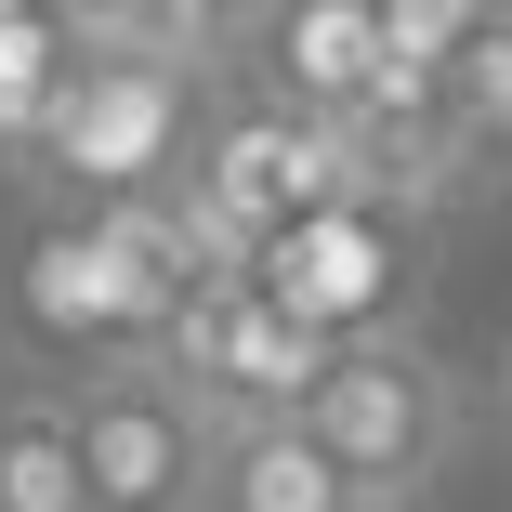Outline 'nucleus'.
<instances>
[{
    "instance_id": "obj_6",
    "label": "nucleus",
    "mask_w": 512,
    "mask_h": 512,
    "mask_svg": "<svg viewBox=\"0 0 512 512\" xmlns=\"http://www.w3.org/2000/svg\"><path fill=\"white\" fill-rule=\"evenodd\" d=\"M197 512H381L302 421H250V434H211V486Z\"/></svg>"
},
{
    "instance_id": "obj_10",
    "label": "nucleus",
    "mask_w": 512,
    "mask_h": 512,
    "mask_svg": "<svg viewBox=\"0 0 512 512\" xmlns=\"http://www.w3.org/2000/svg\"><path fill=\"white\" fill-rule=\"evenodd\" d=\"M132 14H145V40L197 53V66H224V53H237V27H263V0H132Z\"/></svg>"
},
{
    "instance_id": "obj_8",
    "label": "nucleus",
    "mask_w": 512,
    "mask_h": 512,
    "mask_svg": "<svg viewBox=\"0 0 512 512\" xmlns=\"http://www.w3.org/2000/svg\"><path fill=\"white\" fill-rule=\"evenodd\" d=\"M447 132H460L473 184H486V171H512V0L473 27V53L447 66Z\"/></svg>"
},
{
    "instance_id": "obj_3",
    "label": "nucleus",
    "mask_w": 512,
    "mask_h": 512,
    "mask_svg": "<svg viewBox=\"0 0 512 512\" xmlns=\"http://www.w3.org/2000/svg\"><path fill=\"white\" fill-rule=\"evenodd\" d=\"M329 329H302L289 302H263L250 276H211L171 316V342H158V368L211 407V434H250V421H302L316 407V381H329Z\"/></svg>"
},
{
    "instance_id": "obj_2",
    "label": "nucleus",
    "mask_w": 512,
    "mask_h": 512,
    "mask_svg": "<svg viewBox=\"0 0 512 512\" xmlns=\"http://www.w3.org/2000/svg\"><path fill=\"white\" fill-rule=\"evenodd\" d=\"M302 434H316L381 512H421V499L447 486L460 434H473V381H460L421 329H368V342L329 355L316 407H302Z\"/></svg>"
},
{
    "instance_id": "obj_4",
    "label": "nucleus",
    "mask_w": 512,
    "mask_h": 512,
    "mask_svg": "<svg viewBox=\"0 0 512 512\" xmlns=\"http://www.w3.org/2000/svg\"><path fill=\"white\" fill-rule=\"evenodd\" d=\"M66 434H79L92 512H197V486H211V407H197L158 355L66 381Z\"/></svg>"
},
{
    "instance_id": "obj_9",
    "label": "nucleus",
    "mask_w": 512,
    "mask_h": 512,
    "mask_svg": "<svg viewBox=\"0 0 512 512\" xmlns=\"http://www.w3.org/2000/svg\"><path fill=\"white\" fill-rule=\"evenodd\" d=\"M368 14H381V53H407V66H434V79H447L499 0H368Z\"/></svg>"
},
{
    "instance_id": "obj_1",
    "label": "nucleus",
    "mask_w": 512,
    "mask_h": 512,
    "mask_svg": "<svg viewBox=\"0 0 512 512\" xmlns=\"http://www.w3.org/2000/svg\"><path fill=\"white\" fill-rule=\"evenodd\" d=\"M224 66H197L171 40H145L132 0H79L66 14V79L27 132V158L79 197V211H132V197H171L197 132H211Z\"/></svg>"
},
{
    "instance_id": "obj_11",
    "label": "nucleus",
    "mask_w": 512,
    "mask_h": 512,
    "mask_svg": "<svg viewBox=\"0 0 512 512\" xmlns=\"http://www.w3.org/2000/svg\"><path fill=\"white\" fill-rule=\"evenodd\" d=\"M486 407L512 421V329H499V355H486Z\"/></svg>"
},
{
    "instance_id": "obj_7",
    "label": "nucleus",
    "mask_w": 512,
    "mask_h": 512,
    "mask_svg": "<svg viewBox=\"0 0 512 512\" xmlns=\"http://www.w3.org/2000/svg\"><path fill=\"white\" fill-rule=\"evenodd\" d=\"M0 512H92L79 434H66V381H14L0 394Z\"/></svg>"
},
{
    "instance_id": "obj_5",
    "label": "nucleus",
    "mask_w": 512,
    "mask_h": 512,
    "mask_svg": "<svg viewBox=\"0 0 512 512\" xmlns=\"http://www.w3.org/2000/svg\"><path fill=\"white\" fill-rule=\"evenodd\" d=\"M250 79H263V106H289L302 132H342L368 106V79H381V14L368 0H263Z\"/></svg>"
}]
</instances>
